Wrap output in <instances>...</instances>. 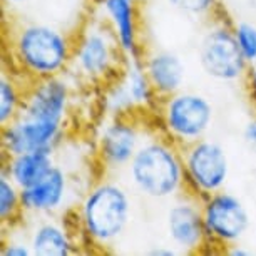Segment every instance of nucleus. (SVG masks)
<instances>
[{
	"mask_svg": "<svg viewBox=\"0 0 256 256\" xmlns=\"http://www.w3.org/2000/svg\"><path fill=\"white\" fill-rule=\"evenodd\" d=\"M8 67L32 82L66 76L70 69L74 36L54 24L38 20L14 22L6 36Z\"/></svg>",
	"mask_w": 256,
	"mask_h": 256,
	"instance_id": "obj_1",
	"label": "nucleus"
},
{
	"mask_svg": "<svg viewBox=\"0 0 256 256\" xmlns=\"http://www.w3.org/2000/svg\"><path fill=\"white\" fill-rule=\"evenodd\" d=\"M82 243L108 250L122 238L132 220V198L122 182L104 176L92 182L74 210Z\"/></svg>",
	"mask_w": 256,
	"mask_h": 256,
	"instance_id": "obj_2",
	"label": "nucleus"
},
{
	"mask_svg": "<svg viewBox=\"0 0 256 256\" xmlns=\"http://www.w3.org/2000/svg\"><path fill=\"white\" fill-rule=\"evenodd\" d=\"M124 172L146 200L169 201L186 192L182 148L164 134H148Z\"/></svg>",
	"mask_w": 256,
	"mask_h": 256,
	"instance_id": "obj_3",
	"label": "nucleus"
},
{
	"mask_svg": "<svg viewBox=\"0 0 256 256\" xmlns=\"http://www.w3.org/2000/svg\"><path fill=\"white\" fill-rule=\"evenodd\" d=\"M126 57L114 34L100 17L88 18L74 36L72 76L86 84L108 86L120 74Z\"/></svg>",
	"mask_w": 256,
	"mask_h": 256,
	"instance_id": "obj_4",
	"label": "nucleus"
},
{
	"mask_svg": "<svg viewBox=\"0 0 256 256\" xmlns=\"http://www.w3.org/2000/svg\"><path fill=\"white\" fill-rule=\"evenodd\" d=\"M156 110L161 132L181 148L206 138L216 116L208 96L188 89L161 99Z\"/></svg>",
	"mask_w": 256,
	"mask_h": 256,
	"instance_id": "obj_5",
	"label": "nucleus"
},
{
	"mask_svg": "<svg viewBox=\"0 0 256 256\" xmlns=\"http://www.w3.org/2000/svg\"><path fill=\"white\" fill-rule=\"evenodd\" d=\"M198 57L202 72L210 79L226 84L244 80L250 69V64L236 42L233 24L218 16L211 18L210 26L202 34Z\"/></svg>",
	"mask_w": 256,
	"mask_h": 256,
	"instance_id": "obj_6",
	"label": "nucleus"
},
{
	"mask_svg": "<svg viewBox=\"0 0 256 256\" xmlns=\"http://www.w3.org/2000/svg\"><path fill=\"white\" fill-rule=\"evenodd\" d=\"M186 191L196 198H208L224 190L231 174V161L223 144L202 138L182 148Z\"/></svg>",
	"mask_w": 256,
	"mask_h": 256,
	"instance_id": "obj_7",
	"label": "nucleus"
},
{
	"mask_svg": "<svg viewBox=\"0 0 256 256\" xmlns=\"http://www.w3.org/2000/svg\"><path fill=\"white\" fill-rule=\"evenodd\" d=\"M146 136L144 126L132 114L109 116L96 139L98 161L106 174L126 171Z\"/></svg>",
	"mask_w": 256,
	"mask_h": 256,
	"instance_id": "obj_8",
	"label": "nucleus"
},
{
	"mask_svg": "<svg viewBox=\"0 0 256 256\" xmlns=\"http://www.w3.org/2000/svg\"><path fill=\"white\" fill-rule=\"evenodd\" d=\"M201 208L211 244L224 250L244 240L251 226V216L241 198L221 190L202 198Z\"/></svg>",
	"mask_w": 256,
	"mask_h": 256,
	"instance_id": "obj_9",
	"label": "nucleus"
},
{
	"mask_svg": "<svg viewBox=\"0 0 256 256\" xmlns=\"http://www.w3.org/2000/svg\"><path fill=\"white\" fill-rule=\"evenodd\" d=\"M159 100L142 60H126L120 74L104 90V109L109 116L156 110Z\"/></svg>",
	"mask_w": 256,
	"mask_h": 256,
	"instance_id": "obj_10",
	"label": "nucleus"
},
{
	"mask_svg": "<svg viewBox=\"0 0 256 256\" xmlns=\"http://www.w3.org/2000/svg\"><path fill=\"white\" fill-rule=\"evenodd\" d=\"M168 240L180 254H194L211 246L202 218L201 200L191 192H182L166 210L164 216Z\"/></svg>",
	"mask_w": 256,
	"mask_h": 256,
	"instance_id": "obj_11",
	"label": "nucleus"
},
{
	"mask_svg": "<svg viewBox=\"0 0 256 256\" xmlns=\"http://www.w3.org/2000/svg\"><path fill=\"white\" fill-rule=\"evenodd\" d=\"M72 104V84L66 76L47 77L27 84L20 114L52 124H67Z\"/></svg>",
	"mask_w": 256,
	"mask_h": 256,
	"instance_id": "obj_12",
	"label": "nucleus"
},
{
	"mask_svg": "<svg viewBox=\"0 0 256 256\" xmlns=\"http://www.w3.org/2000/svg\"><path fill=\"white\" fill-rule=\"evenodd\" d=\"M138 0H96L98 17L114 34L126 60H142L146 49L141 37V16Z\"/></svg>",
	"mask_w": 256,
	"mask_h": 256,
	"instance_id": "obj_13",
	"label": "nucleus"
},
{
	"mask_svg": "<svg viewBox=\"0 0 256 256\" xmlns=\"http://www.w3.org/2000/svg\"><path fill=\"white\" fill-rule=\"evenodd\" d=\"M64 132L66 126L18 114L12 122L2 126V156L27 151H56L64 139Z\"/></svg>",
	"mask_w": 256,
	"mask_h": 256,
	"instance_id": "obj_14",
	"label": "nucleus"
},
{
	"mask_svg": "<svg viewBox=\"0 0 256 256\" xmlns=\"http://www.w3.org/2000/svg\"><path fill=\"white\" fill-rule=\"evenodd\" d=\"M70 191L72 181L69 172L56 164L40 181L22 190L24 212L30 218L59 214L67 204Z\"/></svg>",
	"mask_w": 256,
	"mask_h": 256,
	"instance_id": "obj_15",
	"label": "nucleus"
},
{
	"mask_svg": "<svg viewBox=\"0 0 256 256\" xmlns=\"http://www.w3.org/2000/svg\"><path fill=\"white\" fill-rule=\"evenodd\" d=\"M27 238L34 256H72L82 244L76 226L57 220V214L34 218Z\"/></svg>",
	"mask_w": 256,
	"mask_h": 256,
	"instance_id": "obj_16",
	"label": "nucleus"
},
{
	"mask_svg": "<svg viewBox=\"0 0 256 256\" xmlns=\"http://www.w3.org/2000/svg\"><path fill=\"white\" fill-rule=\"evenodd\" d=\"M142 66L159 99L169 98L184 89L186 64L176 52L166 49L146 50Z\"/></svg>",
	"mask_w": 256,
	"mask_h": 256,
	"instance_id": "obj_17",
	"label": "nucleus"
},
{
	"mask_svg": "<svg viewBox=\"0 0 256 256\" xmlns=\"http://www.w3.org/2000/svg\"><path fill=\"white\" fill-rule=\"evenodd\" d=\"M56 164V151H27L2 156V171L20 190L40 181Z\"/></svg>",
	"mask_w": 256,
	"mask_h": 256,
	"instance_id": "obj_18",
	"label": "nucleus"
},
{
	"mask_svg": "<svg viewBox=\"0 0 256 256\" xmlns=\"http://www.w3.org/2000/svg\"><path fill=\"white\" fill-rule=\"evenodd\" d=\"M28 80L18 76L12 67L4 66L0 74V124L12 122L20 114Z\"/></svg>",
	"mask_w": 256,
	"mask_h": 256,
	"instance_id": "obj_19",
	"label": "nucleus"
},
{
	"mask_svg": "<svg viewBox=\"0 0 256 256\" xmlns=\"http://www.w3.org/2000/svg\"><path fill=\"white\" fill-rule=\"evenodd\" d=\"M24 204H22V190L8 178L6 172L0 171V221L2 230L16 228L22 223Z\"/></svg>",
	"mask_w": 256,
	"mask_h": 256,
	"instance_id": "obj_20",
	"label": "nucleus"
},
{
	"mask_svg": "<svg viewBox=\"0 0 256 256\" xmlns=\"http://www.w3.org/2000/svg\"><path fill=\"white\" fill-rule=\"evenodd\" d=\"M166 2L176 12L191 18L216 17L220 10V0H166Z\"/></svg>",
	"mask_w": 256,
	"mask_h": 256,
	"instance_id": "obj_21",
	"label": "nucleus"
},
{
	"mask_svg": "<svg viewBox=\"0 0 256 256\" xmlns=\"http://www.w3.org/2000/svg\"><path fill=\"white\" fill-rule=\"evenodd\" d=\"M233 30L241 54L250 66L256 64V24L250 20L233 22Z\"/></svg>",
	"mask_w": 256,
	"mask_h": 256,
	"instance_id": "obj_22",
	"label": "nucleus"
},
{
	"mask_svg": "<svg viewBox=\"0 0 256 256\" xmlns=\"http://www.w3.org/2000/svg\"><path fill=\"white\" fill-rule=\"evenodd\" d=\"M0 254L2 256H34L27 236H16L10 233V230H6L2 234Z\"/></svg>",
	"mask_w": 256,
	"mask_h": 256,
	"instance_id": "obj_23",
	"label": "nucleus"
},
{
	"mask_svg": "<svg viewBox=\"0 0 256 256\" xmlns=\"http://www.w3.org/2000/svg\"><path fill=\"white\" fill-rule=\"evenodd\" d=\"M243 142L248 148V151L256 156V116L248 119L243 126Z\"/></svg>",
	"mask_w": 256,
	"mask_h": 256,
	"instance_id": "obj_24",
	"label": "nucleus"
},
{
	"mask_svg": "<svg viewBox=\"0 0 256 256\" xmlns=\"http://www.w3.org/2000/svg\"><path fill=\"white\" fill-rule=\"evenodd\" d=\"M244 84H246V92H248L250 102L253 104V108L256 109V64L250 66L248 72L244 77Z\"/></svg>",
	"mask_w": 256,
	"mask_h": 256,
	"instance_id": "obj_25",
	"label": "nucleus"
},
{
	"mask_svg": "<svg viewBox=\"0 0 256 256\" xmlns=\"http://www.w3.org/2000/svg\"><path fill=\"white\" fill-rule=\"evenodd\" d=\"M148 254H151V256H176V254H180V251L169 243V244L151 246V250L148 251Z\"/></svg>",
	"mask_w": 256,
	"mask_h": 256,
	"instance_id": "obj_26",
	"label": "nucleus"
},
{
	"mask_svg": "<svg viewBox=\"0 0 256 256\" xmlns=\"http://www.w3.org/2000/svg\"><path fill=\"white\" fill-rule=\"evenodd\" d=\"M223 253L230 254V256H251V254H253V251H251L250 248H246L244 244L236 243V244L228 246V248H224Z\"/></svg>",
	"mask_w": 256,
	"mask_h": 256,
	"instance_id": "obj_27",
	"label": "nucleus"
},
{
	"mask_svg": "<svg viewBox=\"0 0 256 256\" xmlns=\"http://www.w3.org/2000/svg\"><path fill=\"white\" fill-rule=\"evenodd\" d=\"M7 7H18V6H24V4L30 2V0H2Z\"/></svg>",
	"mask_w": 256,
	"mask_h": 256,
	"instance_id": "obj_28",
	"label": "nucleus"
},
{
	"mask_svg": "<svg viewBox=\"0 0 256 256\" xmlns=\"http://www.w3.org/2000/svg\"><path fill=\"white\" fill-rule=\"evenodd\" d=\"M138 2H146V0H138Z\"/></svg>",
	"mask_w": 256,
	"mask_h": 256,
	"instance_id": "obj_29",
	"label": "nucleus"
}]
</instances>
